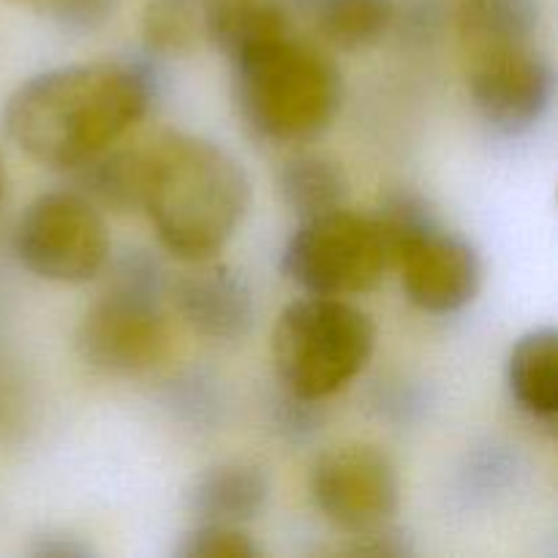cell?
Listing matches in <instances>:
<instances>
[{"label": "cell", "mask_w": 558, "mask_h": 558, "mask_svg": "<svg viewBox=\"0 0 558 558\" xmlns=\"http://www.w3.org/2000/svg\"><path fill=\"white\" fill-rule=\"evenodd\" d=\"M156 98V76L134 60L54 65L11 90L3 125L31 161L80 169L123 142L150 114Z\"/></svg>", "instance_id": "6da1fadb"}, {"label": "cell", "mask_w": 558, "mask_h": 558, "mask_svg": "<svg viewBox=\"0 0 558 558\" xmlns=\"http://www.w3.org/2000/svg\"><path fill=\"white\" fill-rule=\"evenodd\" d=\"M251 207L245 167L218 142L167 131L145 145L142 213L158 245L180 262L213 259Z\"/></svg>", "instance_id": "7a4b0ae2"}, {"label": "cell", "mask_w": 558, "mask_h": 558, "mask_svg": "<svg viewBox=\"0 0 558 558\" xmlns=\"http://www.w3.org/2000/svg\"><path fill=\"white\" fill-rule=\"evenodd\" d=\"M234 96L248 129L267 142L303 145L343 107V74L316 44L292 33L234 60Z\"/></svg>", "instance_id": "3957f363"}, {"label": "cell", "mask_w": 558, "mask_h": 558, "mask_svg": "<svg viewBox=\"0 0 558 558\" xmlns=\"http://www.w3.org/2000/svg\"><path fill=\"white\" fill-rule=\"evenodd\" d=\"M376 352V322L349 298L308 294L278 314L270 357L278 379L298 401H325L347 390Z\"/></svg>", "instance_id": "277c9868"}, {"label": "cell", "mask_w": 558, "mask_h": 558, "mask_svg": "<svg viewBox=\"0 0 558 558\" xmlns=\"http://www.w3.org/2000/svg\"><path fill=\"white\" fill-rule=\"evenodd\" d=\"M107 287L76 325V352L90 368L114 376L153 371L169 349L163 316L167 276L145 251H131L107 272Z\"/></svg>", "instance_id": "5b68a950"}, {"label": "cell", "mask_w": 558, "mask_h": 558, "mask_svg": "<svg viewBox=\"0 0 558 558\" xmlns=\"http://www.w3.org/2000/svg\"><path fill=\"white\" fill-rule=\"evenodd\" d=\"M396 259V238L385 216H363L347 205L300 218L281 254L287 281L308 294L352 298L374 289Z\"/></svg>", "instance_id": "8992f818"}, {"label": "cell", "mask_w": 558, "mask_h": 558, "mask_svg": "<svg viewBox=\"0 0 558 558\" xmlns=\"http://www.w3.org/2000/svg\"><path fill=\"white\" fill-rule=\"evenodd\" d=\"M381 216L396 238L392 270L414 308L447 316L477 300L485 267L472 240L441 227L414 196H398Z\"/></svg>", "instance_id": "52a82bcc"}, {"label": "cell", "mask_w": 558, "mask_h": 558, "mask_svg": "<svg viewBox=\"0 0 558 558\" xmlns=\"http://www.w3.org/2000/svg\"><path fill=\"white\" fill-rule=\"evenodd\" d=\"M14 254L31 276L49 283L96 281L112 254L104 213L80 191L58 189L36 196L14 229Z\"/></svg>", "instance_id": "ba28073f"}, {"label": "cell", "mask_w": 558, "mask_h": 558, "mask_svg": "<svg viewBox=\"0 0 558 558\" xmlns=\"http://www.w3.org/2000/svg\"><path fill=\"white\" fill-rule=\"evenodd\" d=\"M308 494L330 526L349 537L390 526L401 510V474L390 452L368 441H347L316 456Z\"/></svg>", "instance_id": "9c48e42d"}, {"label": "cell", "mask_w": 558, "mask_h": 558, "mask_svg": "<svg viewBox=\"0 0 558 558\" xmlns=\"http://www.w3.org/2000/svg\"><path fill=\"white\" fill-rule=\"evenodd\" d=\"M474 109L494 131L521 136L543 123L556 96V71L534 41L463 52Z\"/></svg>", "instance_id": "30bf717a"}, {"label": "cell", "mask_w": 558, "mask_h": 558, "mask_svg": "<svg viewBox=\"0 0 558 558\" xmlns=\"http://www.w3.org/2000/svg\"><path fill=\"white\" fill-rule=\"evenodd\" d=\"M180 319L210 341H240L254 325V292L243 272L221 262H189V270L167 283Z\"/></svg>", "instance_id": "8fae6325"}, {"label": "cell", "mask_w": 558, "mask_h": 558, "mask_svg": "<svg viewBox=\"0 0 558 558\" xmlns=\"http://www.w3.org/2000/svg\"><path fill=\"white\" fill-rule=\"evenodd\" d=\"M270 505V477L248 461H221L196 474L185 488V510L194 523L248 526Z\"/></svg>", "instance_id": "7c38bea8"}, {"label": "cell", "mask_w": 558, "mask_h": 558, "mask_svg": "<svg viewBox=\"0 0 558 558\" xmlns=\"http://www.w3.org/2000/svg\"><path fill=\"white\" fill-rule=\"evenodd\" d=\"M507 390L523 414L554 428L558 417V332L534 327L507 354Z\"/></svg>", "instance_id": "4fadbf2b"}, {"label": "cell", "mask_w": 558, "mask_h": 558, "mask_svg": "<svg viewBox=\"0 0 558 558\" xmlns=\"http://www.w3.org/2000/svg\"><path fill=\"white\" fill-rule=\"evenodd\" d=\"M202 31L213 47L234 63L243 54L289 36V11L278 0H210Z\"/></svg>", "instance_id": "5bb4252c"}, {"label": "cell", "mask_w": 558, "mask_h": 558, "mask_svg": "<svg viewBox=\"0 0 558 558\" xmlns=\"http://www.w3.org/2000/svg\"><path fill=\"white\" fill-rule=\"evenodd\" d=\"M278 194L298 218L319 216L347 205L349 174L338 158L316 150H300L278 167Z\"/></svg>", "instance_id": "9a60e30c"}, {"label": "cell", "mask_w": 558, "mask_h": 558, "mask_svg": "<svg viewBox=\"0 0 558 558\" xmlns=\"http://www.w3.org/2000/svg\"><path fill=\"white\" fill-rule=\"evenodd\" d=\"M311 27L338 49H368L390 33L398 16L396 0H300Z\"/></svg>", "instance_id": "2e32d148"}, {"label": "cell", "mask_w": 558, "mask_h": 558, "mask_svg": "<svg viewBox=\"0 0 558 558\" xmlns=\"http://www.w3.org/2000/svg\"><path fill=\"white\" fill-rule=\"evenodd\" d=\"M76 172V191L93 202L98 210L131 216L142 213V189H145V145H112L101 156L82 163Z\"/></svg>", "instance_id": "e0dca14e"}, {"label": "cell", "mask_w": 558, "mask_h": 558, "mask_svg": "<svg viewBox=\"0 0 558 558\" xmlns=\"http://www.w3.org/2000/svg\"><path fill=\"white\" fill-rule=\"evenodd\" d=\"M543 22L539 0H461L456 31L461 49L499 47V44L534 41Z\"/></svg>", "instance_id": "ac0fdd59"}, {"label": "cell", "mask_w": 558, "mask_h": 558, "mask_svg": "<svg viewBox=\"0 0 558 558\" xmlns=\"http://www.w3.org/2000/svg\"><path fill=\"white\" fill-rule=\"evenodd\" d=\"M172 556L178 558H259L262 545L245 526L229 523H194L180 534Z\"/></svg>", "instance_id": "d6986e66"}, {"label": "cell", "mask_w": 558, "mask_h": 558, "mask_svg": "<svg viewBox=\"0 0 558 558\" xmlns=\"http://www.w3.org/2000/svg\"><path fill=\"white\" fill-rule=\"evenodd\" d=\"M194 31L185 0H150L142 14V38L156 54H183L194 41Z\"/></svg>", "instance_id": "ffe728a7"}, {"label": "cell", "mask_w": 558, "mask_h": 558, "mask_svg": "<svg viewBox=\"0 0 558 558\" xmlns=\"http://www.w3.org/2000/svg\"><path fill=\"white\" fill-rule=\"evenodd\" d=\"M118 0H44V11L49 20L65 33L85 36L96 33L112 20Z\"/></svg>", "instance_id": "44dd1931"}, {"label": "cell", "mask_w": 558, "mask_h": 558, "mask_svg": "<svg viewBox=\"0 0 558 558\" xmlns=\"http://www.w3.org/2000/svg\"><path fill=\"white\" fill-rule=\"evenodd\" d=\"M31 556L41 558H90L96 556V550L85 543V539L74 537V534L52 532V534H38L33 537Z\"/></svg>", "instance_id": "7402d4cb"}, {"label": "cell", "mask_w": 558, "mask_h": 558, "mask_svg": "<svg viewBox=\"0 0 558 558\" xmlns=\"http://www.w3.org/2000/svg\"><path fill=\"white\" fill-rule=\"evenodd\" d=\"M5 189H9V167H5V156L3 147H0V202H3Z\"/></svg>", "instance_id": "603a6c76"}]
</instances>
